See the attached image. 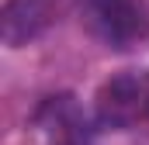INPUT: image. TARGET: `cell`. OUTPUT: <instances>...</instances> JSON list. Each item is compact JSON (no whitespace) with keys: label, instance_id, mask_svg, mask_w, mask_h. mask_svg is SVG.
I'll use <instances>...</instances> for the list:
<instances>
[{"label":"cell","instance_id":"1","mask_svg":"<svg viewBox=\"0 0 149 145\" xmlns=\"http://www.w3.org/2000/svg\"><path fill=\"white\" fill-rule=\"evenodd\" d=\"M83 21L111 48H132L149 38V7L142 0H83Z\"/></svg>","mask_w":149,"mask_h":145},{"label":"cell","instance_id":"2","mask_svg":"<svg viewBox=\"0 0 149 145\" xmlns=\"http://www.w3.org/2000/svg\"><path fill=\"white\" fill-rule=\"evenodd\" d=\"M149 117V72H121L97 93V121L111 128H135Z\"/></svg>","mask_w":149,"mask_h":145},{"label":"cell","instance_id":"3","mask_svg":"<svg viewBox=\"0 0 149 145\" xmlns=\"http://www.w3.org/2000/svg\"><path fill=\"white\" fill-rule=\"evenodd\" d=\"M73 0H3L0 10V38L10 48H21L38 35H45Z\"/></svg>","mask_w":149,"mask_h":145}]
</instances>
